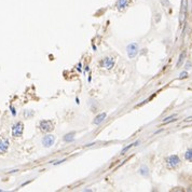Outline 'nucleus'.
Instances as JSON below:
<instances>
[{"mask_svg": "<svg viewBox=\"0 0 192 192\" xmlns=\"http://www.w3.org/2000/svg\"><path fill=\"white\" fill-rule=\"evenodd\" d=\"M188 11V1L187 0H181V9H180V14H179V22L183 25L187 17Z\"/></svg>", "mask_w": 192, "mask_h": 192, "instance_id": "nucleus-1", "label": "nucleus"}, {"mask_svg": "<svg viewBox=\"0 0 192 192\" xmlns=\"http://www.w3.org/2000/svg\"><path fill=\"white\" fill-rule=\"evenodd\" d=\"M166 164L169 169H176L180 164V159L177 155H171L169 158H166Z\"/></svg>", "mask_w": 192, "mask_h": 192, "instance_id": "nucleus-2", "label": "nucleus"}, {"mask_svg": "<svg viewBox=\"0 0 192 192\" xmlns=\"http://www.w3.org/2000/svg\"><path fill=\"white\" fill-rule=\"evenodd\" d=\"M40 130L44 133H49V132H51L53 128H54V124H53V122L51 120H43V121L40 122Z\"/></svg>", "mask_w": 192, "mask_h": 192, "instance_id": "nucleus-3", "label": "nucleus"}, {"mask_svg": "<svg viewBox=\"0 0 192 192\" xmlns=\"http://www.w3.org/2000/svg\"><path fill=\"white\" fill-rule=\"evenodd\" d=\"M127 51V56L130 58H134L138 53V44L136 42H133L131 44H128L126 47Z\"/></svg>", "mask_w": 192, "mask_h": 192, "instance_id": "nucleus-4", "label": "nucleus"}, {"mask_svg": "<svg viewBox=\"0 0 192 192\" xmlns=\"http://www.w3.org/2000/svg\"><path fill=\"white\" fill-rule=\"evenodd\" d=\"M23 130L24 125L22 122H17L16 124H14L13 127H12V135H13V137H21L22 134H23Z\"/></svg>", "mask_w": 192, "mask_h": 192, "instance_id": "nucleus-5", "label": "nucleus"}, {"mask_svg": "<svg viewBox=\"0 0 192 192\" xmlns=\"http://www.w3.org/2000/svg\"><path fill=\"white\" fill-rule=\"evenodd\" d=\"M100 65H102V67L106 68V69H111L113 65H114V60L111 58V57H106V58H104L102 61Z\"/></svg>", "mask_w": 192, "mask_h": 192, "instance_id": "nucleus-6", "label": "nucleus"}, {"mask_svg": "<svg viewBox=\"0 0 192 192\" xmlns=\"http://www.w3.org/2000/svg\"><path fill=\"white\" fill-rule=\"evenodd\" d=\"M54 141H55V137H54V136L53 135H47V136H45V137H43L42 145L44 146V147L49 148V147L53 146Z\"/></svg>", "mask_w": 192, "mask_h": 192, "instance_id": "nucleus-7", "label": "nucleus"}, {"mask_svg": "<svg viewBox=\"0 0 192 192\" xmlns=\"http://www.w3.org/2000/svg\"><path fill=\"white\" fill-rule=\"evenodd\" d=\"M8 148H9V140L7 138H1L0 139V155L5 153Z\"/></svg>", "mask_w": 192, "mask_h": 192, "instance_id": "nucleus-8", "label": "nucleus"}, {"mask_svg": "<svg viewBox=\"0 0 192 192\" xmlns=\"http://www.w3.org/2000/svg\"><path fill=\"white\" fill-rule=\"evenodd\" d=\"M128 0H118L117 1V7L119 10H122L124 9V8H126L127 5H128Z\"/></svg>", "mask_w": 192, "mask_h": 192, "instance_id": "nucleus-9", "label": "nucleus"}, {"mask_svg": "<svg viewBox=\"0 0 192 192\" xmlns=\"http://www.w3.org/2000/svg\"><path fill=\"white\" fill-rule=\"evenodd\" d=\"M106 117H107V114H106V113H100V114H98L97 117L95 118V120H94V123L98 125V124H100V123H102V122H103L104 120L106 119Z\"/></svg>", "mask_w": 192, "mask_h": 192, "instance_id": "nucleus-10", "label": "nucleus"}, {"mask_svg": "<svg viewBox=\"0 0 192 192\" xmlns=\"http://www.w3.org/2000/svg\"><path fill=\"white\" fill-rule=\"evenodd\" d=\"M75 139V133H70V134H67L64 137V140L67 141V142H70V141H74Z\"/></svg>", "mask_w": 192, "mask_h": 192, "instance_id": "nucleus-11", "label": "nucleus"}, {"mask_svg": "<svg viewBox=\"0 0 192 192\" xmlns=\"http://www.w3.org/2000/svg\"><path fill=\"white\" fill-rule=\"evenodd\" d=\"M185 56H186V52H183V53L180 54V56H179V60H178V62H177V67H180V66H181L183 60H185Z\"/></svg>", "mask_w": 192, "mask_h": 192, "instance_id": "nucleus-12", "label": "nucleus"}, {"mask_svg": "<svg viewBox=\"0 0 192 192\" xmlns=\"http://www.w3.org/2000/svg\"><path fill=\"white\" fill-rule=\"evenodd\" d=\"M185 158H186V160L192 162V149L187 150V152H186V155H185Z\"/></svg>", "mask_w": 192, "mask_h": 192, "instance_id": "nucleus-13", "label": "nucleus"}, {"mask_svg": "<svg viewBox=\"0 0 192 192\" xmlns=\"http://www.w3.org/2000/svg\"><path fill=\"white\" fill-rule=\"evenodd\" d=\"M139 144V141H136V142H134V144H131V145H127V147H125L124 149L122 150L121 151V155H123V153H125L126 152L127 150L130 149V148H132V147H134V146H136V145H138Z\"/></svg>", "mask_w": 192, "mask_h": 192, "instance_id": "nucleus-14", "label": "nucleus"}, {"mask_svg": "<svg viewBox=\"0 0 192 192\" xmlns=\"http://www.w3.org/2000/svg\"><path fill=\"white\" fill-rule=\"evenodd\" d=\"M139 173H140L141 175H144V176H147V175H148V169H147L146 166H142V167L139 169Z\"/></svg>", "mask_w": 192, "mask_h": 192, "instance_id": "nucleus-15", "label": "nucleus"}, {"mask_svg": "<svg viewBox=\"0 0 192 192\" xmlns=\"http://www.w3.org/2000/svg\"><path fill=\"white\" fill-rule=\"evenodd\" d=\"M188 77V74L186 72V71H183V72H181L180 74V79H183V78H187Z\"/></svg>", "mask_w": 192, "mask_h": 192, "instance_id": "nucleus-16", "label": "nucleus"}, {"mask_svg": "<svg viewBox=\"0 0 192 192\" xmlns=\"http://www.w3.org/2000/svg\"><path fill=\"white\" fill-rule=\"evenodd\" d=\"M185 121H186V122H190V121H192V117H188V118H186V119H185Z\"/></svg>", "mask_w": 192, "mask_h": 192, "instance_id": "nucleus-17", "label": "nucleus"}]
</instances>
